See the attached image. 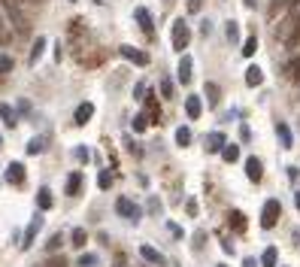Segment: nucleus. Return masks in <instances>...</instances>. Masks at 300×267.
Instances as JSON below:
<instances>
[{"instance_id":"obj_16","label":"nucleus","mask_w":300,"mask_h":267,"mask_svg":"<svg viewBox=\"0 0 300 267\" xmlns=\"http://www.w3.org/2000/svg\"><path fill=\"white\" fill-rule=\"evenodd\" d=\"M6 182H9V185H21V182H24V167H21L18 161H12V164L6 167Z\"/></svg>"},{"instance_id":"obj_10","label":"nucleus","mask_w":300,"mask_h":267,"mask_svg":"<svg viewBox=\"0 0 300 267\" xmlns=\"http://www.w3.org/2000/svg\"><path fill=\"white\" fill-rule=\"evenodd\" d=\"M91 116H94V103H79V106H76V116H73V122L82 128V125L91 122Z\"/></svg>"},{"instance_id":"obj_23","label":"nucleus","mask_w":300,"mask_h":267,"mask_svg":"<svg viewBox=\"0 0 300 267\" xmlns=\"http://www.w3.org/2000/svg\"><path fill=\"white\" fill-rule=\"evenodd\" d=\"M285 73H288V79H291V82H297V85H300V55L288 61V67H285Z\"/></svg>"},{"instance_id":"obj_43","label":"nucleus","mask_w":300,"mask_h":267,"mask_svg":"<svg viewBox=\"0 0 300 267\" xmlns=\"http://www.w3.org/2000/svg\"><path fill=\"white\" fill-rule=\"evenodd\" d=\"M61 246H64V240H61V234H55V237H52V243H49V249L55 252V249H61Z\"/></svg>"},{"instance_id":"obj_44","label":"nucleus","mask_w":300,"mask_h":267,"mask_svg":"<svg viewBox=\"0 0 300 267\" xmlns=\"http://www.w3.org/2000/svg\"><path fill=\"white\" fill-rule=\"evenodd\" d=\"M49 267H70V264H67V258H52Z\"/></svg>"},{"instance_id":"obj_22","label":"nucleus","mask_w":300,"mask_h":267,"mask_svg":"<svg viewBox=\"0 0 300 267\" xmlns=\"http://www.w3.org/2000/svg\"><path fill=\"white\" fill-rule=\"evenodd\" d=\"M46 137H33L30 143H27V155H43V152H46Z\"/></svg>"},{"instance_id":"obj_19","label":"nucleus","mask_w":300,"mask_h":267,"mask_svg":"<svg viewBox=\"0 0 300 267\" xmlns=\"http://www.w3.org/2000/svg\"><path fill=\"white\" fill-rule=\"evenodd\" d=\"M0 119H3L6 128H15V125H18V116H15V109H12L9 103H0Z\"/></svg>"},{"instance_id":"obj_8","label":"nucleus","mask_w":300,"mask_h":267,"mask_svg":"<svg viewBox=\"0 0 300 267\" xmlns=\"http://www.w3.org/2000/svg\"><path fill=\"white\" fill-rule=\"evenodd\" d=\"M140 255H143V261L155 264V267H164V264H167V258H164L155 246H149V243H143V246H140Z\"/></svg>"},{"instance_id":"obj_6","label":"nucleus","mask_w":300,"mask_h":267,"mask_svg":"<svg viewBox=\"0 0 300 267\" xmlns=\"http://www.w3.org/2000/svg\"><path fill=\"white\" fill-rule=\"evenodd\" d=\"M116 213L125 216V219H131V222H137V219L143 216V210H140L134 201H128V198H119V201H116Z\"/></svg>"},{"instance_id":"obj_15","label":"nucleus","mask_w":300,"mask_h":267,"mask_svg":"<svg viewBox=\"0 0 300 267\" xmlns=\"http://www.w3.org/2000/svg\"><path fill=\"white\" fill-rule=\"evenodd\" d=\"M143 100H146V109H149V122H155V125H158V122H161V109H158L155 94H152V91H146V97H143Z\"/></svg>"},{"instance_id":"obj_30","label":"nucleus","mask_w":300,"mask_h":267,"mask_svg":"<svg viewBox=\"0 0 300 267\" xmlns=\"http://www.w3.org/2000/svg\"><path fill=\"white\" fill-rule=\"evenodd\" d=\"M176 143H179V146H188V143H191V128L182 125V128L176 131Z\"/></svg>"},{"instance_id":"obj_13","label":"nucleus","mask_w":300,"mask_h":267,"mask_svg":"<svg viewBox=\"0 0 300 267\" xmlns=\"http://www.w3.org/2000/svg\"><path fill=\"white\" fill-rule=\"evenodd\" d=\"M246 176L252 179V182H261V176H264V167H261V161L252 155V158H246Z\"/></svg>"},{"instance_id":"obj_38","label":"nucleus","mask_w":300,"mask_h":267,"mask_svg":"<svg viewBox=\"0 0 300 267\" xmlns=\"http://www.w3.org/2000/svg\"><path fill=\"white\" fill-rule=\"evenodd\" d=\"M112 179H116V176H112L109 170H100V176H97V185H100V188H109V185H112Z\"/></svg>"},{"instance_id":"obj_35","label":"nucleus","mask_w":300,"mask_h":267,"mask_svg":"<svg viewBox=\"0 0 300 267\" xmlns=\"http://www.w3.org/2000/svg\"><path fill=\"white\" fill-rule=\"evenodd\" d=\"M94 264H97V255H91V252L79 255V261H76V267H94Z\"/></svg>"},{"instance_id":"obj_14","label":"nucleus","mask_w":300,"mask_h":267,"mask_svg":"<svg viewBox=\"0 0 300 267\" xmlns=\"http://www.w3.org/2000/svg\"><path fill=\"white\" fill-rule=\"evenodd\" d=\"M294 6H297V0H270L267 15H270V18H276L279 12H285V9H294Z\"/></svg>"},{"instance_id":"obj_17","label":"nucleus","mask_w":300,"mask_h":267,"mask_svg":"<svg viewBox=\"0 0 300 267\" xmlns=\"http://www.w3.org/2000/svg\"><path fill=\"white\" fill-rule=\"evenodd\" d=\"M224 134L221 131H212V134H206V152H221L224 149Z\"/></svg>"},{"instance_id":"obj_48","label":"nucleus","mask_w":300,"mask_h":267,"mask_svg":"<svg viewBox=\"0 0 300 267\" xmlns=\"http://www.w3.org/2000/svg\"><path fill=\"white\" fill-rule=\"evenodd\" d=\"M70 3H76V0H70Z\"/></svg>"},{"instance_id":"obj_49","label":"nucleus","mask_w":300,"mask_h":267,"mask_svg":"<svg viewBox=\"0 0 300 267\" xmlns=\"http://www.w3.org/2000/svg\"><path fill=\"white\" fill-rule=\"evenodd\" d=\"M218 267H224V264H218Z\"/></svg>"},{"instance_id":"obj_46","label":"nucleus","mask_w":300,"mask_h":267,"mask_svg":"<svg viewBox=\"0 0 300 267\" xmlns=\"http://www.w3.org/2000/svg\"><path fill=\"white\" fill-rule=\"evenodd\" d=\"M294 204H297V210H300V192H297V195H294Z\"/></svg>"},{"instance_id":"obj_40","label":"nucleus","mask_w":300,"mask_h":267,"mask_svg":"<svg viewBox=\"0 0 300 267\" xmlns=\"http://www.w3.org/2000/svg\"><path fill=\"white\" fill-rule=\"evenodd\" d=\"M185 6H188V12H200L203 0H185Z\"/></svg>"},{"instance_id":"obj_29","label":"nucleus","mask_w":300,"mask_h":267,"mask_svg":"<svg viewBox=\"0 0 300 267\" xmlns=\"http://www.w3.org/2000/svg\"><path fill=\"white\" fill-rule=\"evenodd\" d=\"M276 134H279L282 146H285V149H291V131H288V125H282V122H279V125H276Z\"/></svg>"},{"instance_id":"obj_3","label":"nucleus","mask_w":300,"mask_h":267,"mask_svg":"<svg viewBox=\"0 0 300 267\" xmlns=\"http://www.w3.org/2000/svg\"><path fill=\"white\" fill-rule=\"evenodd\" d=\"M188 43H191V27L185 24L182 18H176L173 21V49L182 52V49H188Z\"/></svg>"},{"instance_id":"obj_18","label":"nucleus","mask_w":300,"mask_h":267,"mask_svg":"<svg viewBox=\"0 0 300 267\" xmlns=\"http://www.w3.org/2000/svg\"><path fill=\"white\" fill-rule=\"evenodd\" d=\"M43 52H46V36H36L33 46H30V55H27V64H36L43 58Z\"/></svg>"},{"instance_id":"obj_7","label":"nucleus","mask_w":300,"mask_h":267,"mask_svg":"<svg viewBox=\"0 0 300 267\" xmlns=\"http://www.w3.org/2000/svg\"><path fill=\"white\" fill-rule=\"evenodd\" d=\"M176 76H179V82H182V85H188V82H191V76H194V61H191V55H182V58H179V70H176Z\"/></svg>"},{"instance_id":"obj_25","label":"nucleus","mask_w":300,"mask_h":267,"mask_svg":"<svg viewBox=\"0 0 300 267\" xmlns=\"http://www.w3.org/2000/svg\"><path fill=\"white\" fill-rule=\"evenodd\" d=\"M221 158L228 161V164H234V161L240 158V146H234V143H224V149H221Z\"/></svg>"},{"instance_id":"obj_36","label":"nucleus","mask_w":300,"mask_h":267,"mask_svg":"<svg viewBox=\"0 0 300 267\" xmlns=\"http://www.w3.org/2000/svg\"><path fill=\"white\" fill-rule=\"evenodd\" d=\"M146 125H149V116H146V112H140V116L134 119V131H137V134H143V131H146Z\"/></svg>"},{"instance_id":"obj_2","label":"nucleus","mask_w":300,"mask_h":267,"mask_svg":"<svg viewBox=\"0 0 300 267\" xmlns=\"http://www.w3.org/2000/svg\"><path fill=\"white\" fill-rule=\"evenodd\" d=\"M0 9L9 15V21H12V27H15L18 33H24V30L30 27L27 18H24V12H21V0H0Z\"/></svg>"},{"instance_id":"obj_31","label":"nucleus","mask_w":300,"mask_h":267,"mask_svg":"<svg viewBox=\"0 0 300 267\" xmlns=\"http://www.w3.org/2000/svg\"><path fill=\"white\" fill-rule=\"evenodd\" d=\"M255 52H258V36H249V40L243 43V55H246V58H252Z\"/></svg>"},{"instance_id":"obj_1","label":"nucleus","mask_w":300,"mask_h":267,"mask_svg":"<svg viewBox=\"0 0 300 267\" xmlns=\"http://www.w3.org/2000/svg\"><path fill=\"white\" fill-rule=\"evenodd\" d=\"M276 40L282 46H297L300 43V6H294L291 15H285L276 27Z\"/></svg>"},{"instance_id":"obj_21","label":"nucleus","mask_w":300,"mask_h":267,"mask_svg":"<svg viewBox=\"0 0 300 267\" xmlns=\"http://www.w3.org/2000/svg\"><path fill=\"white\" fill-rule=\"evenodd\" d=\"M52 204H55L52 192H49V188H40V192H36V207H40V210H52Z\"/></svg>"},{"instance_id":"obj_5","label":"nucleus","mask_w":300,"mask_h":267,"mask_svg":"<svg viewBox=\"0 0 300 267\" xmlns=\"http://www.w3.org/2000/svg\"><path fill=\"white\" fill-rule=\"evenodd\" d=\"M119 55L128 58V61L137 64V67H146V64H149V52H143V49H137V46H122Z\"/></svg>"},{"instance_id":"obj_32","label":"nucleus","mask_w":300,"mask_h":267,"mask_svg":"<svg viewBox=\"0 0 300 267\" xmlns=\"http://www.w3.org/2000/svg\"><path fill=\"white\" fill-rule=\"evenodd\" d=\"M12 67H15V61H12L9 55H0V76H6Z\"/></svg>"},{"instance_id":"obj_28","label":"nucleus","mask_w":300,"mask_h":267,"mask_svg":"<svg viewBox=\"0 0 300 267\" xmlns=\"http://www.w3.org/2000/svg\"><path fill=\"white\" fill-rule=\"evenodd\" d=\"M231 228H234V231H246V216L240 213V210H231Z\"/></svg>"},{"instance_id":"obj_24","label":"nucleus","mask_w":300,"mask_h":267,"mask_svg":"<svg viewBox=\"0 0 300 267\" xmlns=\"http://www.w3.org/2000/svg\"><path fill=\"white\" fill-rule=\"evenodd\" d=\"M276 261H279V249L276 246H267L264 255H261V264H264V267H276Z\"/></svg>"},{"instance_id":"obj_20","label":"nucleus","mask_w":300,"mask_h":267,"mask_svg":"<svg viewBox=\"0 0 300 267\" xmlns=\"http://www.w3.org/2000/svg\"><path fill=\"white\" fill-rule=\"evenodd\" d=\"M261 82H264V73H261V67H255V64H252V67L246 70V85H252V88H258Z\"/></svg>"},{"instance_id":"obj_26","label":"nucleus","mask_w":300,"mask_h":267,"mask_svg":"<svg viewBox=\"0 0 300 267\" xmlns=\"http://www.w3.org/2000/svg\"><path fill=\"white\" fill-rule=\"evenodd\" d=\"M85 240H88L85 228H73V234H70V243H73V249H82V246H85Z\"/></svg>"},{"instance_id":"obj_33","label":"nucleus","mask_w":300,"mask_h":267,"mask_svg":"<svg viewBox=\"0 0 300 267\" xmlns=\"http://www.w3.org/2000/svg\"><path fill=\"white\" fill-rule=\"evenodd\" d=\"M224 33H228V40H231V43H237V40H240V27H237V21H228Z\"/></svg>"},{"instance_id":"obj_37","label":"nucleus","mask_w":300,"mask_h":267,"mask_svg":"<svg viewBox=\"0 0 300 267\" xmlns=\"http://www.w3.org/2000/svg\"><path fill=\"white\" fill-rule=\"evenodd\" d=\"M9 43V27H6V18L0 15V46H6Z\"/></svg>"},{"instance_id":"obj_12","label":"nucleus","mask_w":300,"mask_h":267,"mask_svg":"<svg viewBox=\"0 0 300 267\" xmlns=\"http://www.w3.org/2000/svg\"><path fill=\"white\" fill-rule=\"evenodd\" d=\"M185 112H188V119H197L203 112V100L197 94H188V97H185Z\"/></svg>"},{"instance_id":"obj_42","label":"nucleus","mask_w":300,"mask_h":267,"mask_svg":"<svg viewBox=\"0 0 300 267\" xmlns=\"http://www.w3.org/2000/svg\"><path fill=\"white\" fill-rule=\"evenodd\" d=\"M76 161H82V164L88 161V149H85V146H79V149H76Z\"/></svg>"},{"instance_id":"obj_47","label":"nucleus","mask_w":300,"mask_h":267,"mask_svg":"<svg viewBox=\"0 0 300 267\" xmlns=\"http://www.w3.org/2000/svg\"><path fill=\"white\" fill-rule=\"evenodd\" d=\"M30 3H46V0H30Z\"/></svg>"},{"instance_id":"obj_4","label":"nucleus","mask_w":300,"mask_h":267,"mask_svg":"<svg viewBox=\"0 0 300 267\" xmlns=\"http://www.w3.org/2000/svg\"><path fill=\"white\" fill-rule=\"evenodd\" d=\"M279 216H282V204H279L276 198H270V201L264 204V213H261V228H273V225L279 222Z\"/></svg>"},{"instance_id":"obj_39","label":"nucleus","mask_w":300,"mask_h":267,"mask_svg":"<svg viewBox=\"0 0 300 267\" xmlns=\"http://www.w3.org/2000/svg\"><path fill=\"white\" fill-rule=\"evenodd\" d=\"M161 94L164 97H173V82L170 79H161Z\"/></svg>"},{"instance_id":"obj_9","label":"nucleus","mask_w":300,"mask_h":267,"mask_svg":"<svg viewBox=\"0 0 300 267\" xmlns=\"http://www.w3.org/2000/svg\"><path fill=\"white\" fill-rule=\"evenodd\" d=\"M40 228H43V219H40V216H36V219H30L27 231H24V240H21V249H30V246H33V237L40 234Z\"/></svg>"},{"instance_id":"obj_41","label":"nucleus","mask_w":300,"mask_h":267,"mask_svg":"<svg viewBox=\"0 0 300 267\" xmlns=\"http://www.w3.org/2000/svg\"><path fill=\"white\" fill-rule=\"evenodd\" d=\"M146 91H149V88H146V82H137V88H134L137 100H143V97H146Z\"/></svg>"},{"instance_id":"obj_34","label":"nucleus","mask_w":300,"mask_h":267,"mask_svg":"<svg viewBox=\"0 0 300 267\" xmlns=\"http://www.w3.org/2000/svg\"><path fill=\"white\" fill-rule=\"evenodd\" d=\"M206 97H209L212 106H218V85L215 82H206Z\"/></svg>"},{"instance_id":"obj_27","label":"nucleus","mask_w":300,"mask_h":267,"mask_svg":"<svg viewBox=\"0 0 300 267\" xmlns=\"http://www.w3.org/2000/svg\"><path fill=\"white\" fill-rule=\"evenodd\" d=\"M79 188H82V173H73V176L67 179V195H70V198L79 195Z\"/></svg>"},{"instance_id":"obj_11","label":"nucleus","mask_w":300,"mask_h":267,"mask_svg":"<svg viewBox=\"0 0 300 267\" xmlns=\"http://www.w3.org/2000/svg\"><path fill=\"white\" fill-rule=\"evenodd\" d=\"M134 18L140 21V27H143L146 33H152V30H155V24H152V12H149L146 6H137V9H134Z\"/></svg>"},{"instance_id":"obj_45","label":"nucleus","mask_w":300,"mask_h":267,"mask_svg":"<svg viewBox=\"0 0 300 267\" xmlns=\"http://www.w3.org/2000/svg\"><path fill=\"white\" fill-rule=\"evenodd\" d=\"M243 267H258V264H255V258H246V261H243Z\"/></svg>"}]
</instances>
